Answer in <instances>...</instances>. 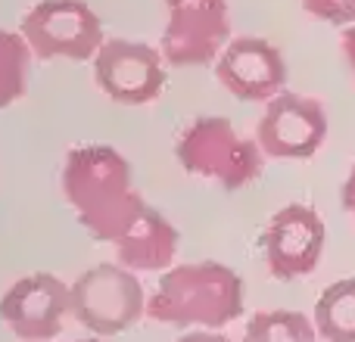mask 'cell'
Masks as SVG:
<instances>
[{"label": "cell", "instance_id": "cell-1", "mask_svg": "<svg viewBox=\"0 0 355 342\" xmlns=\"http://www.w3.org/2000/svg\"><path fill=\"white\" fill-rule=\"evenodd\" d=\"M62 196L75 208L81 227L97 243H116L147 206L131 183L125 156L103 143L69 150L62 162Z\"/></svg>", "mask_w": 355, "mask_h": 342}, {"label": "cell", "instance_id": "cell-2", "mask_svg": "<svg viewBox=\"0 0 355 342\" xmlns=\"http://www.w3.org/2000/svg\"><path fill=\"white\" fill-rule=\"evenodd\" d=\"M246 287L227 264H175L147 299V318L181 330H221L243 314Z\"/></svg>", "mask_w": 355, "mask_h": 342}, {"label": "cell", "instance_id": "cell-3", "mask_svg": "<svg viewBox=\"0 0 355 342\" xmlns=\"http://www.w3.org/2000/svg\"><path fill=\"white\" fill-rule=\"evenodd\" d=\"M175 156L187 174L206 177L225 190H240L262 174L265 153L259 141L237 134L225 116H202L184 128Z\"/></svg>", "mask_w": 355, "mask_h": 342}, {"label": "cell", "instance_id": "cell-4", "mask_svg": "<svg viewBox=\"0 0 355 342\" xmlns=\"http://www.w3.org/2000/svg\"><path fill=\"white\" fill-rule=\"evenodd\" d=\"M72 318L94 336H119L147 314V296L135 271L125 264H94L75 277Z\"/></svg>", "mask_w": 355, "mask_h": 342}, {"label": "cell", "instance_id": "cell-5", "mask_svg": "<svg viewBox=\"0 0 355 342\" xmlns=\"http://www.w3.org/2000/svg\"><path fill=\"white\" fill-rule=\"evenodd\" d=\"M22 37L41 60H94L103 47V22L85 0H41L22 19Z\"/></svg>", "mask_w": 355, "mask_h": 342}, {"label": "cell", "instance_id": "cell-6", "mask_svg": "<svg viewBox=\"0 0 355 342\" xmlns=\"http://www.w3.org/2000/svg\"><path fill=\"white\" fill-rule=\"evenodd\" d=\"M168 12L162 56L168 66H209L231 44L227 0H162Z\"/></svg>", "mask_w": 355, "mask_h": 342}, {"label": "cell", "instance_id": "cell-7", "mask_svg": "<svg viewBox=\"0 0 355 342\" xmlns=\"http://www.w3.org/2000/svg\"><path fill=\"white\" fill-rule=\"evenodd\" d=\"M324 221L312 206H302V202L284 206L281 212H275L259 240L268 274L284 283L312 274L324 252Z\"/></svg>", "mask_w": 355, "mask_h": 342}, {"label": "cell", "instance_id": "cell-8", "mask_svg": "<svg viewBox=\"0 0 355 342\" xmlns=\"http://www.w3.org/2000/svg\"><path fill=\"white\" fill-rule=\"evenodd\" d=\"M327 137V112L315 97L277 93L256 125V141L268 159H312Z\"/></svg>", "mask_w": 355, "mask_h": 342}, {"label": "cell", "instance_id": "cell-9", "mask_svg": "<svg viewBox=\"0 0 355 342\" xmlns=\"http://www.w3.org/2000/svg\"><path fill=\"white\" fill-rule=\"evenodd\" d=\"M166 56L162 50L137 41H103L94 56V75L100 91L122 106L153 103L166 87Z\"/></svg>", "mask_w": 355, "mask_h": 342}, {"label": "cell", "instance_id": "cell-10", "mask_svg": "<svg viewBox=\"0 0 355 342\" xmlns=\"http://www.w3.org/2000/svg\"><path fill=\"white\" fill-rule=\"evenodd\" d=\"M66 314H72V289L47 271L25 274L0 299V321L25 342L60 336Z\"/></svg>", "mask_w": 355, "mask_h": 342}, {"label": "cell", "instance_id": "cell-11", "mask_svg": "<svg viewBox=\"0 0 355 342\" xmlns=\"http://www.w3.org/2000/svg\"><path fill=\"white\" fill-rule=\"evenodd\" d=\"M215 75L237 100L268 103L287 81V62L281 50L262 37H234L215 60Z\"/></svg>", "mask_w": 355, "mask_h": 342}, {"label": "cell", "instance_id": "cell-12", "mask_svg": "<svg viewBox=\"0 0 355 342\" xmlns=\"http://www.w3.org/2000/svg\"><path fill=\"white\" fill-rule=\"evenodd\" d=\"M112 246H116L119 264H125L128 271H144V274L168 271L178 252V231L166 215L147 202Z\"/></svg>", "mask_w": 355, "mask_h": 342}, {"label": "cell", "instance_id": "cell-13", "mask_svg": "<svg viewBox=\"0 0 355 342\" xmlns=\"http://www.w3.org/2000/svg\"><path fill=\"white\" fill-rule=\"evenodd\" d=\"M312 321L321 342H355V277L331 283L318 296Z\"/></svg>", "mask_w": 355, "mask_h": 342}, {"label": "cell", "instance_id": "cell-14", "mask_svg": "<svg viewBox=\"0 0 355 342\" xmlns=\"http://www.w3.org/2000/svg\"><path fill=\"white\" fill-rule=\"evenodd\" d=\"M243 342H318L315 321L302 312H259L246 321Z\"/></svg>", "mask_w": 355, "mask_h": 342}, {"label": "cell", "instance_id": "cell-15", "mask_svg": "<svg viewBox=\"0 0 355 342\" xmlns=\"http://www.w3.org/2000/svg\"><path fill=\"white\" fill-rule=\"evenodd\" d=\"M31 47L22 37V31L0 28V109L16 103L28 91V66Z\"/></svg>", "mask_w": 355, "mask_h": 342}, {"label": "cell", "instance_id": "cell-16", "mask_svg": "<svg viewBox=\"0 0 355 342\" xmlns=\"http://www.w3.org/2000/svg\"><path fill=\"white\" fill-rule=\"evenodd\" d=\"M306 12L331 25H355V0H302Z\"/></svg>", "mask_w": 355, "mask_h": 342}, {"label": "cell", "instance_id": "cell-17", "mask_svg": "<svg viewBox=\"0 0 355 342\" xmlns=\"http://www.w3.org/2000/svg\"><path fill=\"white\" fill-rule=\"evenodd\" d=\"M340 50H343L346 62H349L352 75H355V25H346L343 35H340Z\"/></svg>", "mask_w": 355, "mask_h": 342}, {"label": "cell", "instance_id": "cell-18", "mask_svg": "<svg viewBox=\"0 0 355 342\" xmlns=\"http://www.w3.org/2000/svg\"><path fill=\"white\" fill-rule=\"evenodd\" d=\"M340 202H343V208L355 218V165L349 171V177L343 181V190H340Z\"/></svg>", "mask_w": 355, "mask_h": 342}, {"label": "cell", "instance_id": "cell-19", "mask_svg": "<svg viewBox=\"0 0 355 342\" xmlns=\"http://www.w3.org/2000/svg\"><path fill=\"white\" fill-rule=\"evenodd\" d=\"M178 342H231L221 333H212V330H193V333H184Z\"/></svg>", "mask_w": 355, "mask_h": 342}, {"label": "cell", "instance_id": "cell-20", "mask_svg": "<svg viewBox=\"0 0 355 342\" xmlns=\"http://www.w3.org/2000/svg\"><path fill=\"white\" fill-rule=\"evenodd\" d=\"M47 342H53V339H47ZM75 342H100L97 336H91V339H75Z\"/></svg>", "mask_w": 355, "mask_h": 342}]
</instances>
